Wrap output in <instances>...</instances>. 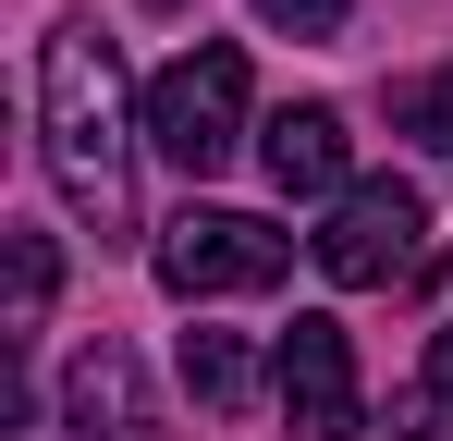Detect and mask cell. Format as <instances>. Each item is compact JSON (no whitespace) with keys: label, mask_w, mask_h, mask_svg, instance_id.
Returning <instances> with one entry per match:
<instances>
[{"label":"cell","mask_w":453,"mask_h":441,"mask_svg":"<svg viewBox=\"0 0 453 441\" xmlns=\"http://www.w3.org/2000/svg\"><path fill=\"white\" fill-rule=\"evenodd\" d=\"M135 135H148V98H123V62L98 25H50L37 37V159L62 184V209L98 233V245H135Z\"/></svg>","instance_id":"obj_1"},{"label":"cell","mask_w":453,"mask_h":441,"mask_svg":"<svg viewBox=\"0 0 453 441\" xmlns=\"http://www.w3.org/2000/svg\"><path fill=\"white\" fill-rule=\"evenodd\" d=\"M148 147L184 172V184H209L233 147H245V50L196 37L184 62H159L148 74Z\"/></svg>","instance_id":"obj_2"},{"label":"cell","mask_w":453,"mask_h":441,"mask_svg":"<svg viewBox=\"0 0 453 441\" xmlns=\"http://www.w3.org/2000/svg\"><path fill=\"white\" fill-rule=\"evenodd\" d=\"M148 270H159V294H184V306H221V294H270L282 282V270H295V233H270L257 209H184V220H159Z\"/></svg>","instance_id":"obj_3"},{"label":"cell","mask_w":453,"mask_h":441,"mask_svg":"<svg viewBox=\"0 0 453 441\" xmlns=\"http://www.w3.org/2000/svg\"><path fill=\"white\" fill-rule=\"evenodd\" d=\"M417 233H429L417 184H392V172H380V184H356V197H331V220L306 233V258H319L343 294H380V282H417V258H429Z\"/></svg>","instance_id":"obj_4"},{"label":"cell","mask_w":453,"mask_h":441,"mask_svg":"<svg viewBox=\"0 0 453 441\" xmlns=\"http://www.w3.org/2000/svg\"><path fill=\"white\" fill-rule=\"evenodd\" d=\"M270 392H282L295 441H356V429H368V392H356V344H343V319H319V306H306L295 331H282V356H270Z\"/></svg>","instance_id":"obj_5"},{"label":"cell","mask_w":453,"mask_h":441,"mask_svg":"<svg viewBox=\"0 0 453 441\" xmlns=\"http://www.w3.org/2000/svg\"><path fill=\"white\" fill-rule=\"evenodd\" d=\"M62 429L74 441H159V405H148V368H135V344H86L74 368H62Z\"/></svg>","instance_id":"obj_6"},{"label":"cell","mask_w":453,"mask_h":441,"mask_svg":"<svg viewBox=\"0 0 453 441\" xmlns=\"http://www.w3.org/2000/svg\"><path fill=\"white\" fill-rule=\"evenodd\" d=\"M257 159H270V184H282V197H356V135H343V111H331V98L270 111V123H257Z\"/></svg>","instance_id":"obj_7"},{"label":"cell","mask_w":453,"mask_h":441,"mask_svg":"<svg viewBox=\"0 0 453 441\" xmlns=\"http://www.w3.org/2000/svg\"><path fill=\"white\" fill-rule=\"evenodd\" d=\"M0 270H12V306H0V344L25 356V344L50 331V294H62V258H50V233H37V220H0Z\"/></svg>","instance_id":"obj_8"},{"label":"cell","mask_w":453,"mask_h":441,"mask_svg":"<svg viewBox=\"0 0 453 441\" xmlns=\"http://www.w3.org/2000/svg\"><path fill=\"white\" fill-rule=\"evenodd\" d=\"M184 392H196V405H245V392H257L245 331H184Z\"/></svg>","instance_id":"obj_9"},{"label":"cell","mask_w":453,"mask_h":441,"mask_svg":"<svg viewBox=\"0 0 453 441\" xmlns=\"http://www.w3.org/2000/svg\"><path fill=\"white\" fill-rule=\"evenodd\" d=\"M392 135H417V147H441V159H453V62H429V74L392 86Z\"/></svg>","instance_id":"obj_10"},{"label":"cell","mask_w":453,"mask_h":441,"mask_svg":"<svg viewBox=\"0 0 453 441\" xmlns=\"http://www.w3.org/2000/svg\"><path fill=\"white\" fill-rule=\"evenodd\" d=\"M392 441H453V331H429V380L392 405Z\"/></svg>","instance_id":"obj_11"},{"label":"cell","mask_w":453,"mask_h":441,"mask_svg":"<svg viewBox=\"0 0 453 441\" xmlns=\"http://www.w3.org/2000/svg\"><path fill=\"white\" fill-rule=\"evenodd\" d=\"M343 12H356V0H257L270 37H343Z\"/></svg>","instance_id":"obj_12"},{"label":"cell","mask_w":453,"mask_h":441,"mask_svg":"<svg viewBox=\"0 0 453 441\" xmlns=\"http://www.w3.org/2000/svg\"><path fill=\"white\" fill-rule=\"evenodd\" d=\"M148 12H184V0H148Z\"/></svg>","instance_id":"obj_13"},{"label":"cell","mask_w":453,"mask_h":441,"mask_svg":"<svg viewBox=\"0 0 453 441\" xmlns=\"http://www.w3.org/2000/svg\"><path fill=\"white\" fill-rule=\"evenodd\" d=\"M441 282H453V270H441Z\"/></svg>","instance_id":"obj_14"}]
</instances>
